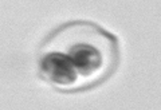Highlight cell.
<instances>
[{"label": "cell", "mask_w": 161, "mask_h": 110, "mask_svg": "<svg viewBox=\"0 0 161 110\" xmlns=\"http://www.w3.org/2000/svg\"><path fill=\"white\" fill-rule=\"evenodd\" d=\"M42 70L51 81L60 85H70L77 79V69L67 55L53 52L43 58Z\"/></svg>", "instance_id": "cell-1"}, {"label": "cell", "mask_w": 161, "mask_h": 110, "mask_svg": "<svg viewBox=\"0 0 161 110\" xmlns=\"http://www.w3.org/2000/svg\"><path fill=\"white\" fill-rule=\"evenodd\" d=\"M70 59H71L75 69L80 74L93 73L101 64V55L94 47L89 44H77L70 50Z\"/></svg>", "instance_id": "cell-2"}]
</instances>
